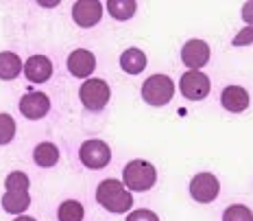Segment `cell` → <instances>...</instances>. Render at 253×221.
I'll return each instance as SVG.
<instances>
[{"instance_id":"1","label":"cell","mask_w":253,"mask_h":221,"mask_svg":"<svg viewBox=\"0 0 253 221\" xmlns=\"http://www.w3.org/2000/svg\"><path fill=\"white\" fill-rule=\"evenodd\" d=\"M96 202L109 213H126L133 206V195L118 180H103L96 188Z\"/></svg>"},{"instance_id":"2","label":"cell","mask_w":253,"mask_h":221,"mask_svg":"<svg viewBox=\"0 0 253 221\" xmlns=\"http://www.w3.org/2000/svg\"><path fill=\"white\" fill-rule=\"evenodd\" d=\"M157 180V171L146 160H131L123 169V186L126 191H149Z\"/></svg>"},{"instance_id":"3","label":"cell","mask_w":253,"mask_h":221,"mask_svg":"<svg viewBox=\"0 0 253 221\" xmlns=\"http://www.w3.org/2000/svg\"><path fill=\"white\" fill-rule=\"evenodd\" d=\"M172 94H175V83L166 75H153L142 86V99L149 105H155V108L166 105L172 99Z\"/></svg>"},{"instance_id":"4","label":"cell","mask_w":253,"mask_h":221,"mask_svg":"<svg viewBox=\"0 0 253 221\" xmlns=\"http://www.w3.org/2000/svg\"><path fill=\"white\" fill-rule=\"evenodd\" d=\"M109 97H112V92H109V86L103 79H87V81L79 88V99H81V103L85 105L87 110H92V112L103 110L105 105H107Z\"/></svg>"},{"instance_id":"5","label":"cell","mask_w":253,"mask_h":221,"mask_svg":"<svg viewBox=\"0 0 253 221\" xmlns=\"http://www.w3.org/2000/svg\"><path fill=\"white\" fill-rule=\"evenodd\" d=\"M79 158H81V162L87 169H94V171L105 169L109 165V160H112V149L103 140H96V138L85 140L81 145V149H79Z\"/></svg>"},{"instance_id":"6","label":"cell","mask_w":253,"mask_h":221,"mask_svg":"<svg viewBox=\"0 0 253 221\" xmlns=\"http://www.w3.org/2000/svg\"><path fill=\"white\" fill-rule=\"evenodd\" d=\"M218 193H220V182L216 180V175H212V173H199L190 182V195L199 204L214 202L218 197Z\"/></svg>"},{"instance_id":"7","label":"cell","mask_w":253,"mask_h":221,"mask_svg":"<svg viewBox=\"0 0 253 221\" xmlns=\"http://www.w3.org/2000/svg\"><path fill=\"white\" fill-rule=\"evenodd\" d=\"M181 94L190 101H203L210 94V79L201 70H188L179 81Z\"/></svg>"},{"instance_id":"8","label":"cell","mask_w":253,"mask_h":221,"mask_svg":"<svg viewBox=\"0 0 253 221\" xmlns=\"http://www.w3.org/2000/svg\"><path fill=\"white\" fill-rule=\"evenodd\" d=\"M50 110V99L44 92H29L20 99V112L29 120H40L48 114Z\"/></svg>"},{"instance_id":"9","label":"cell","mask_w":253,"mask_h":221,"mask_svg":"<svg viewBox=\"0 0 253 221\" xmlns=\"http://www.w3.org/2000/svg\"><path fill=\"white\" fill-rule=\"evenodd\" d=\"M181 61L190 70H201L210 61V46L203 40H188L181 49Z\"/></svg>"},{"instance_id":"10","label":"cell","mask_w":253,"mask_h":221,"mask_svg":"<svg viewBox=\"0 0 253 221\" xmlns=\"http://www.w3.org/2000/svg\"><path fill=\"white\" fill-rule=\"evenodd\" d=\"M101 15H103V4L98 0H79L72 7V20L83 29L98 24Z\"/></svg>"},{"instance_id":"11","label":"cell","mask_w":253,"mask_h":221,"mask_svg":"<svg viewBox=\"0 0 253 221\" xmlns=\"http://www.w3.org/2000/svg\"><path fill=\"white\" fill-rule=\"evenodd\" d=\"M94 68H96V57L92 51L77 49L68 55V70L77 79H87L94 72Z\"/></svg>"},{"instance_id":"12","label":"cell","mask_w":253,"mask_h":221,"mask_svg":"<svg viewBox=\"0 0 253 221\" xmlns=\"http://www.w3.org/2000/svg\"><path fill=\"white\" fill-rule=\"evenodd\" d=\"M24 75L33 83H44L52 77V61L46 55H33L26 59L24 64Z\"/></svg>"},{"instance_id":"13","label":"cell","mask_w":253,"mask_h":221,"mask_svg":"<svg viewBox=\"0 0 253 221\" xmlns=\"http://www.w3.org/2000/svg\"><path fill=\"white\" fill-rule=\"evenodd\" d=\"M220 103L231 114H240L249 108V92L240 86H227L220 94Z\"/></svg>"},{"instance_id":"14","label":"cell","mask_w":253,"mask_h":221,"mask_svg":"<svg viewBox=\"0 0 253 221\" xmlns=\"http://www.w3.org/2000/svg\"><path fill=\"white\" fill-rule=\"evenodd\" d=\"M120 68L129 75H140L146 68V55L140 49H126L120 55Z\"/></svg>"},{"instance_id":"15","label":"cell","mask_w":253,"mask_h":221,"mask_svg":"<svg viewBox=\"0 0 253 221\" xmlns=\"http://www.w3.org/2000/svg\"><path fill=\"white\" fill-rule=\"evenodd\" d=\"M31 206L29 191H7L2 197V208L11 215H20Z\"/></svg>"},{"instance_id":"16","label":"cell","mask_w":253,"mask_h":221,"mask_svg":"<svg viewBox=\"0 0 253 221\" xmlns=\"http://www.w3.org/2000/svg\"><path fill=\"white\" fill-rule=\"evenodd\" d=\"M22 72V59H20L15 53L4 51L0 53V79L4 81H11Z\"/></svg>"},{"instance_id":"17","label":"cell","mask_w":253,"mask_h":221,"mask_svg":"<svg viewBox=\"0 0 253 221\" xmlns=\"http://www.w3.org/2000/svg\"><path fill=\"white\" fill-rule=\"evenodd\" d=\"M33 160L38 166H42V169L55 166L57 160H59V149H57V145H52V143H40L33 149Z\"/></svg>"},{"instance_id":"18","label":"cell","mask_w":253,"mask_h":221,"mask_svg":"<svg viewBox=\"0 0 253 221\" xmlns=\"http://www.w3.org/2000/svg\"><path fill=\"white\" fill-rule=\"evenodd\" d=\"M135 9H138V2L133 0H109L107 2V11L114 20H129L135 15Z\"/></svg>"},{"instance_id":"19","label":"cell","mask_w":253,"mask_h":221,"mask_svg":"<svg viewBox=\"0 0 253 221\" xmlns=\"http://www.w3.org/2000/svg\"><path fill=\"white\" fill-rule=\"evenodd\" d=\"M59 221H83V206L77 199H66L57 210Z\"/></svg>"},{"instance_id":"20","label":"cell","mask_w":253,"mask_h":221,"mask_svg":"<svg viewBox=\"0 0 253 221\" xmlns=\"http://www.w3.org/2000/svg\"><path fill=\"white\" fill-rule=\"evenodd\" d=\"M223 221H253V213L242 204H234L223 213Z\"/></svg>"},{"instance_id":"21","label":"cell","mask_w":253,"mask_h":221,"mask_svg":"<svg viewBox=\"0 0 253 221\" xmlns=\"http://www.w3.org/2000/svg\"><path fill=\"white\" fill-rule=\"evenodd\" d=\"M29 175L22 171H13L7 175V180H4V186H7V191H29Z\"/></svg>"},{"instance_id":"22","label":"cell","mask_w":253,"mask_h":221,"mask_svg":"<svg viewBox=\"0 0 253 221\" xmlns=\"http://www.w3.org/2000/svg\"><path fill=\"white\" fill-rule=\"evenodd\" d=\"M15 136V120L9 114H0V145L11 143Z\"/></svg>"},{"instance_id":"23","label":"cell","mask_w":253,"mask_h":221,"mask_svg":"<svg viewBox=\"0 0 253 221\" xmlns=\"http://www.w3.org/2000/svg\"><path fill=\"white\" fill-rule=\"evenodd\" d=\"M125 221H160L153 210H146V208H140V210H133V213H129V217Z\"/></svg>"},{"instance_id":"24","label":"cell","mask_w":253,"mask_h":221,"mask_svg":"<svg viewBox=\"0 0 253 221\" xmlns=\"http://www.w3.org/2000/svg\"><path fill=\"white\" fill-rule=\"evenodd\" d=\"M234 46H247V44H253V26H245L238 35L231 42Z\"/></svg>"},{"instance_id":"25","label":"cell","mask_w":253,"mask_h":221,"mask_svg":"<svg viewBox=\"0 0 253 221\" xmlns=\"http://www.w3.org/2000/svg\"><path fill=\"white\" fill-rule=\"evenodd\" d=\"M242 20H245L249 26H253V2L242 4Z\"/></svg>"},{"instance_id":"26","label":"cell","mask_w":253,"mask_h":221,"mask_svg":"<svg viewBox=\"0 0 253 221\" xmlns=\"http://www.w3.org/2000/svg\"><path fill=\"white\" fill-rule=\"evenodd\" d=\"M13 221H38L35 217H26V215H22V217H18V219H13Z\"/></svg>"}]
</instances>
